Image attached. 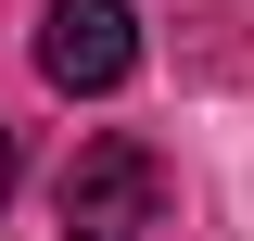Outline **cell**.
<instances>
[{
    "label": "cell",
    "mask_w": 254,
    "mask_h": 241,
    "mask_svg": "<svg viewBox=\"0 0 254 241\" xmlns=\"http://www.w3.org/2000/svg\"><path fill=\"white\" fill-rule=\"evenodd\" d=\"M51 203H64L76 241H140V229L165 216V165H153V140H127V127H115V140H89L76 165H64Z\"/></svg>",
    "instance_id": "1"
},
{
    "label": "cell",
    "mask_w": 254,
    "mask_h": 241,
    "mask_svg": "<svg viewBox=\"0 0 254 241\" xmlns=\"http://www.w3.org/2000/svg\"><path fill=\"white\" fill-rule=\"evenodd\" d=\"M38 76H51L64 102H102L140 76V13L127 0H51L38 13Z\"/></svg>",
    "instance_id": "2"
},
{
    "label": "cell",
    "mask_w": 254,
    "mask_h": 241,
    "mask_svg": "<svg viewBox=\"0 0 254 241\" xmlns=\"http://www.w3.org/2000/svg\"><path fill=\"white\" fill-rule=\"evenodd\" d=\"M13 178H26V152H13V127H0V203H13Z\"/></svg>",
    "instance_id": "3"
}]
</instances>
